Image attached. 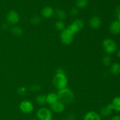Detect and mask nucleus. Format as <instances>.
I'll list each match as a JSON object with an SVG mask.
<instances>
[{
	"instance_id": "7c9ffc66",
	"label": "nucleus",
	"mask_w": 120,
	"mask_h": 120,
	"mask_svg": "<svg viewBox=\"0 0 120 120\" xmlns=\"http://www.w3.org/2000/svg\"><path fill=\"white\" fill-rule=\"evenodd\" d=\"M111 120H120V116H118V115L114 116L113 117L111 118Z\"/></svg>"
},
{
	"instance_id": "0eeeda50",
	"label": "nucleus",
	"mask_w": 120,
	"mask_h": 120,
	"mask_svg": "<svg viewBox=\"0 0 120 120\" xmlns=\"http://www.w3.org/2000/svg\"><path fill=\"white\" fill-rule=\"evenodd\" d=\"M34 106L33 103L29 100H23L20 103L19 110L22 113L29 114L34 111Z\"/></svg>"
},
{
	"instance_id": "cd10ccee",
	"label": "nucleus",
	"mask_w": 120,
	"mask_h": 120,
	"mask_svg": "<svg viewBox=\"0 0 120 120\" xmlns=\"http://www.w3.org/2000/svg\"><path fill=\"white\" fill-rule=\"evenodd\" d=\"M55 74H65V71L62 68H59L56 70Z\"/></svg>"
},
{
	"instance_id": "f8f14e48",
	"label": "nucleus",
	"mask_w": 120,
	"mask_h": 120,
	"mask_svg": "<svg viewBox=\"0 0 120 120\" xmlns=\"http://www.w3.org/2000/svg\"><path fill=\"white\" fill-rule=\"evenodd\" d=\"M84 120H101V116L99 114L94 111H89L84 115Z\"/></svg>"
},
{
	"instance_id": "1a4fd4ad",
	"label": "nucleus",
	"mask_w": 120,
	"mask_h": 120,
	"mask_svg": "<svg viewBox=\"0 0 120 120\" xmlns=\"http://www.w3.org/2000/svg\"><path fill=\"white\" fill-rule=\"evenodd\" d=\"M50 109L52 111L56 114L62 113L65 109V105L60 101L56 102L50 105Z\"/></svg>"
},
{
	"instance_id": "2eb2a0df",
	"label": "nucleus",
	"mask_w": 120,
	"mask_h": 120,
	"mask_svg": "<svg viewBox=\"0 0 120 120\" xmlns=\"http://www.w3.org/2000/svg\"><path fill=\"white\" fill-rule=\"evenodd\" d=\"M58 101L59 98L57 93L52 92L46 95V103L49 104L50 105L54 104L56 102Z\"/></svg>"
},
{
	"instance_id": "f257e3e1",
	"label": "nucleus",
	"mask_w": 120,
	"mask_h": 120,
	"mask_svg": "<svg viewBox=\"0 0 120 120\" xmlns=\"http://www.w3.org/2000/svg\"><path fill=\"white\" fill-rule=\"evenodd\" d=\"M59 101L65 105H69L73 103L75 100V94L71 89L68 87L58 90L57 92Z\"/></svg>"
},
{
	"instance_id": "c85d7f7f",
	"label": "nucleus",
	"mask_w": 120,
	"mask_h": 120,
	"mask_svg": "<svg viewBox=\"0 0 120 120\" xmlns=\"http://www.w3.org/2000/svg\"><path fill=\"white\" fill-rule=\"evenodd\" d=\"M115 12H116V14L117 15V16L120 14V6H118L117 8L115 9Z\"/></svg>"
},
{
	"instance_id": "6ab92c4d",
	"label": "nucleus",
	"mask_w": 120,
	"mask_h": 120,
	"mask_svg": "<svg viewBox=\"0 0 120 120\" xmlns=\"http://www.w3.org/2000/svg\"><path fill=\"white\" fill-rule=\"evenodd\" d=\"M36 102L40 105H45L46 104V96L45 94H39L36 96Z\"/></svg>"
},
{
	"instance_id": "4468645a",
	"label": "nucleus",
	"mask_w": 120,
	"mask_h": 120,
	"mask_svg": "<svg viewBox=\"0 0 120 120\" xmlns=\"http://www.w3.org/2000/svg\"><path fill=\"white\" fill-rule=\"evenodd\" d=\"M113 110L112 107L111 105V103L109 104L108 105L103 107L100 110V116L103 117H106L110 116L111 113V111Z\"/></svg>"
},
{
	"instance_id": "393cba45",
	"label": "nucleus",
	"mask_w": 120,
	"mask_h": 120,
	"mask_svg": "<svg viewBox=\"0 0 120 120\" xmlns=\"http://www.w3.org/2000/svg\"><path fill=\"white\" fill-rule=\"evenodd\" d=\"M40 90H41V86L38 84L32 86L30 87V91H33V92H38Z\"/></svg>"
},
{
	"instance_id": "9b49d317",
	"label": "nucleus",
	"mask_w": 120,
	"mask_h": 120,
	"mask_svg": "<svg viewBox=\"0 0 120 120\" xmlns=\"http://www.w3.org/2000/svg\"><path fill=\"white\" fill-rule=\"evenodd\" d=\"M110 31L112 35H117L120 34V22L118 20L112 21L110 25Z\"/></svg>"
},
{
	"instance_id": "dca6fc26",
	"label": "nucleus",
	"mask_w": 120,
	"mask_h": 120,
	"mask_svg": "<svg viewBox=\"0 0 120 120\" xmlns=\"http://www.w3.org/2000/svg\"><path fill=\"white\" fill-rule=\"evenodd\" d=\"M110 73L113 75H118L120 73V64L118 63H112L110 66Z\"/></svg>"
},
{
	"instance_id": "c756f323",
	"label": "nucleus",
	"mask_w": 120,
	"mask_h": 120,
	"mask_svg": "<svg viewBox=\"0 0 120 120\" xmlns=\"http://www.w3.org/2000/svg\"><path fill=\"white\" fill-rule=\"evenodd\" d=\"M68 118V120H75V115L73 114H71L69 115Z\"/></svg>"
},
{
	"instance_id": "bb28decb",
	"label": "nucleus",
	"mask_w": 120,
	"mask_h": 120,
	"mask_svg": "<svg viewBox=\"0 0 120 120\" xmlns=\"http://www.w3.org/2000/svg\"><path fill=\"white\" fill-rule=\"evenodd\" d=\"M79 9L77 8H72L71 9V10H70V15H72V16H76V15H77V14H79Z\"/></svg>"
},
{
	"instance_id": "ddd939ff",
	"label": "nucleus",
	"mask_w": 120,
	"mask_h": 120,
	"mask_svg": "<svg viewBox=\"0 0 120 120\" xmlns=\"http://www.w3.org/2000/svg\"><path fill=\"white\" fill-rule=\"evenodd\" d=\"M54 14V11L50 7H46L42 9L41 11V15L44 18H50Z\"/></svg>"
},
{
	"instance_id": "473e14b6",
	"label": "nucleus",
	"mask_w": 120,
	"mask_h": 120,
	"mask_svg": "<svg viewBox=\"0 0 120 120\" xmlns=\"http://www.w3.org/2000/svg\"><path fill=\"white\" fill-rule=\"evenodd\" d=\"M117 56H118V58H120V49H119V50H118V51H117Z\"/></svg>"
},
{
	"instance_id": "aec40b11",
	"label": "nucleus",
	"mask_w": 120,
	"mask_h": 120,
	"mask_svg": "<svg viewBox=\"0 0 120 120\" xmlns=\"http://www.w3.org/2000/svg\"><path fill=\"white\" fill-rule=\"evenodd\" d=\"M55 15L56 18L60 21H63L66 17V14L62 9H57L55 11Z\"/></svg>"
},
{
	"instance_id": "f3484780",
	"label": "nucleus",
	"mask_w": 120,
	"mask_h": 120,
	"mask_svg": "<svg viewBox=\"0 0 120 120\" xmlns=\"http://www.w3.org/2000/svg\"><path fill=\"white\" fill-rule=\"evenodd\" d=\"M113 110L120 112V96L116 97L111 103Z\"/></svg>"
},
{
	"instance_id": "412c9836",
	"label": "nucleus",
	"mask_w": 120,
	"mask_h": 120,
	"mask_svg": "<svg viewBox=\"0 0 120 120\" xmlns=\"http://www.w3.org/2000/svg\"><path fill=\"white\" fill-rule=\"evenodd\" d=\"M55 27L57 30L59 31H61L64 30L65 29V24H64V22L63 21H60L58 20L56 21V22L55 24Z\"/></svg>"
},
{
	"instance_id": "20e7f679",
	"label": "nucleus",
	"mask_w": 120,
	"mask_h": 120,
	"mask_svg": "<svg viewBox=\"0 0 120 120\" xmlns=\"http://www.w3.org/2000/svg\"><path fill=\"white\" fill-rule=\"evenodd\" d=\"M74 35H75L66 28L61 32L60 39L63 44L69 45L71 44L73 41Z\"/></svg>"
},
{
	"instance_id": "7ed1b4c3",
	"label": "nucleus",
	"mask_w": 120,
	"mask_h": 120,
	"mask_svg": "<svg viewBox=\"0 0 120 120\" xmlns=\"http://www.w3.org/2000/svg\"><path fill=\"white\" fill-rule=\"evenodd\" d=\"M103 48L104 50L108 55L112 54L117 51V45L115 41L111 38H106L103 41Z\"/></svg>"
},
{
	"instance_id": "72a5a7b5",
	"label": "nucleus",
	"mask_w": 120,
	"mask_h": 120,
	"mask_svg": "<svg viewBox=\"0 0 120 120\" xmlns=\"http://www.w3.org/2000/svg\"><path fill=\"white\" fill-rule=\"evenodd\" d=\"M118 21H119V22H120V15H118Z\"/></svg>"
},
{
	"instance_id": "6e6552de",
	"label": "nucleus",
	"mask_w": 120,
	"mask_h": 120,
	"mask_svg": "<svg viewBox=\"0 0 120 120\" xmlns=\"http://www.w3.org/2000/svg\"><path fill=\"white\" fill-rule=\"evenodd\" d=\"M6 19H7V23L8 24L14 26L16 25L18 23L19 21L20 18L19 15L18 13L17 12H16L15 11L12 10L10 11L7 14Z\"/></svg>"
},
{
	"instance_id": "a211bd4d",
	"label": "nucleus",
	"mask_w": 120,
	"mask_h": 120,
	"mask_svg": "<svg viewBox=\"0 0 120 120\" xmlns=\"http://www.w3.org/2000/svg\"><path fill=\"white\" fill-rule=\"evenodd\" d=\"M11 32L13 35L16 36H21L23 34V30L21 27L18 26L14 25L11 28Z\"/></svg>"
},
{
	"instance_id": "a878e982",
	"label": "nucleus",
	"mask_w": 120,
	"mask_h": 120,
	"mask_svg": "<svg viewBox=\"0 0 120 120\" xmlns=\"http://www.w3.org/2000/svg\"><path fill=\"white\" fill-rule=\"evenodd\" d=\"M26 91V88L23 86L20 87H19L17 90L18 94L19 95H23L25 93Z\"/></svg>"
},
{
	"instance_id": "9d476101",
	"label": "nucleus",
	"mask_w": 120,
	"mask_h": 120,
	"mask_svg": "<svg viewBox=\"0 0 120 120\" xmlns=\"http://www.w3.org/2000/svg\"><path fill=\"white\" fill-rule=\"evenodd\" d=\"M102 21L100 16H93L90 18L89 21V26L93 29H97L100 27L101 25Z\"/></svg>"
},
{
	"instance_id": "423d86ee",
	"label": "nucleus",
	"mask_w": 120,
	"mask_h": 120,
	"mask_svg": "<svg viewBox=\"0 0 120 120\" xmlns=\"http://www.w3.org/2000/svg\"><path fill=\"white\" fill-rule=\"evenodd\" d=\"M84 21L80 19H76L73 21L72 23L67 28L69 29L74 35H75L77 32L81 31L84 28Z\"/></svg>"
},
{
	"instance_id": "f03ea898",
	"label": "nucleus",
	"mask_w": 120,
	"mask_h": 120,
	"mask_svg": "<svg viewBox=\"0 0 120 120\" xmlns=\"http://www.w3.org/2000/svg\"><path fill=\"white\" fill-rule=\"evenodd\" d=\"M53 85L58 90L67 87L68 79L65 74H55L52 79Z\"/></svg>"
},
{
	"instance_id": "2f4dec72",
	"label": "nucleus",
	"mask_w": 120,
	"mask_h": 120,
	"mask_svg": "<svg viewBox=\"0 0 120 120\" xmlns=\"http://www.w3.org/2000/svg\"><path fill=\"white\" fill-rule=\"evenodd\" d=\"M7 28H8V24H6V23L4 24L3 25L4 29H7Z\"/></svg>"
},
{
	"instance_id": "39448f33",
	"label": "nucleus",
	"mask_w": 120,
	"mask_h": 120,
	"mask_svg": "<svg viewBox=\"0 0 120 120\" xmlns=\"http://www.w3.org/2000/svg\"><path fill=\"white\" fill-rule=\"evenodd\" d=\"M36 117L39 120H53L52 111L46 107L39 109L36 112Z\"/></svg>"
},
{
	"instance_id": "5701e85b",
	"label": "nucleus",
	"mask_w": 120,
	"mask_h": 120,
	"mask_svg": "<svg viewBox=\"0 0 120 120\" xmlns=\"http://www.w3.org/2000/svg\"><path fill=\"white\" fill-rule=\"evenodd\" d=\"M111 62H112V59L109 55H105L102 59V62L103 64L106 67L110 66L111 64Z\"/></svg>"
},
{
	"instance_id": "f704fd0d",
	"label": "nucleus",
	"mask_w": 120,
	"mask_h": 120,
	"mask_svg": "<svg viewBox=\"0 0 120 120\" xmlns=\"http://www.w3.org/2000/svg\"><path fill=\"white\" fill-rule=\"evenodd\" d=\"M36 120V119H34H34H32V120Z\"/></svg>"
},
{
	"instance_id": "b1692460",
	"label": "nucleus",
	"mask_w": 120,
	"mask_h": 120,
	"mask_svg": "<svg viewBox=\"0 0 120 120\" xmlns=\"http://www.w3.org/2000/svg\"><path fill=\"white\" fill-rule=\"evenodd\" d=\"M41 18L39 17V16H37V15H35V16H32V17L30 18V23H32V24L33 25H38L39 23L41 22Z\"/></svg>"
},
{
	"instance_id": "4be33fe9",
	"label": "nucleus",
	"mask_w": 120,
	"mask_h": 120,
	"mask_svg": "<svg viewBox=\"0 0 120 120\" xmlns=\"http://www.w3.org/2000/svg\"><path fill=\"white\" fill-rule=\"evenodd\" d=\"M88 0H76V4L77 8H84L87 6Z\"/></svg>"
}]
</instances>
